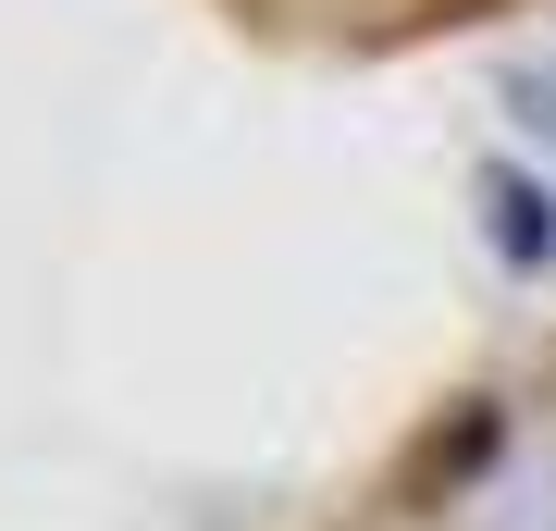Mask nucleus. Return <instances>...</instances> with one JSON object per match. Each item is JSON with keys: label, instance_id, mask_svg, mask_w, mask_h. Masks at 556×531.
<instances>
[{"label": "nucleus", "instance_id": "f257e3e1", "mask_svg": "<svg viewBox=\"0 0 556 531\" xmlns=\"http://www.w3.org/2000/svg\"><path fill=\"white\" fill-rule=\"evenodd\" d=\"M482 211H495L507 273H544V260H556V186H532L519 161H495V174H482Z\"/></svg>", "mask_w": 556, "mask_h": 531}]
</instances>
